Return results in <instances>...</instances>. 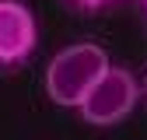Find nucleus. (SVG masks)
Returning <instances> with one entry per match:
<instances>
[{"label": "nucleus", "instance_id": "nucleus-3", "mask_svg": "<svg viewBox=\"0 0 147 140\" xmlns=\"http://www.w3.org/2000/svg\"><path fill=\"white\" fill-rule=\"evenodd\" d=\"M39 46V25L28 4L0 0V70H18Z\"/></svg>", "mask_w": 147, "mask_h": 140}, {"label": "nucleus", "instance_id": "nucleus-2", "mask_svg": "<svg viewBox=\"0 0 147 140\" xmlns=\"http://www.w3.org/2000/svg\"><path fill=\"white\" fill-rule=\"evenodd\" d=\"M140 81L130 67H109L105 70V77L91 88V95L81 102V122H88V126H116V122H123L126 116H130L137 109V102H140Z\"/></svg>", "mask_w": 147, "mask_h": 140}, {"label": "nucleus", "instance_id": "nucleus-1", "mask_svg": "<svg viewBox=\"0 0 147 140\" xmlns=\"http://www.w3.org/2000/svg\"><path fill=\"white\" fill-rule=\"evenodd\" d=\"M109 67H112L109 63V52L98 42H74V46L60 49L46 63V95H49V102L60 105V109L77 112L81 102L105 77Z\"/></svg>", "mask_w": 147, "mask_h": 140}, {"label": "nucleus", "instance_id": "nucleus-5", "mask_svg": "<svg viewBox=\"0 0 147 140\" xmlns=\"http://www.w3.org/2000/svg\"><path fill=\"white\" fill-rule=\"evenodd\" d=\"M140 4H144V7H147V0H140Z\"/></svg>", "mask_w": 147, "mask_h": 140}, {"label": "nucleus", "instance_id": "nucleus-6", "mask_svg": "<svg viewBox=\"0 0 147 140\" xmlns=\"http://www.w3.org/2000/svg\"><path fill=\"white\" fill-rule=\"evenodd\" d=\"M144 91H147V81H144Z\"/></svg>", "mask_w": 147, "mask_h": 140}, {"label": "nucleus", "instance_id": "nucleus-4", "mask_svg": "<svg viewBox=\"0 0 147 140\" xmlns=\"http://www.w3.org/2000/svg\"><path fill=\"white\" fill-rule=\"evenodd\" d=\"M67 4L81 7V11H102V7H109V4H112V0H67Z\"/></svg>", "mask_w": 147, "mask_h": 140}]
</instances>
